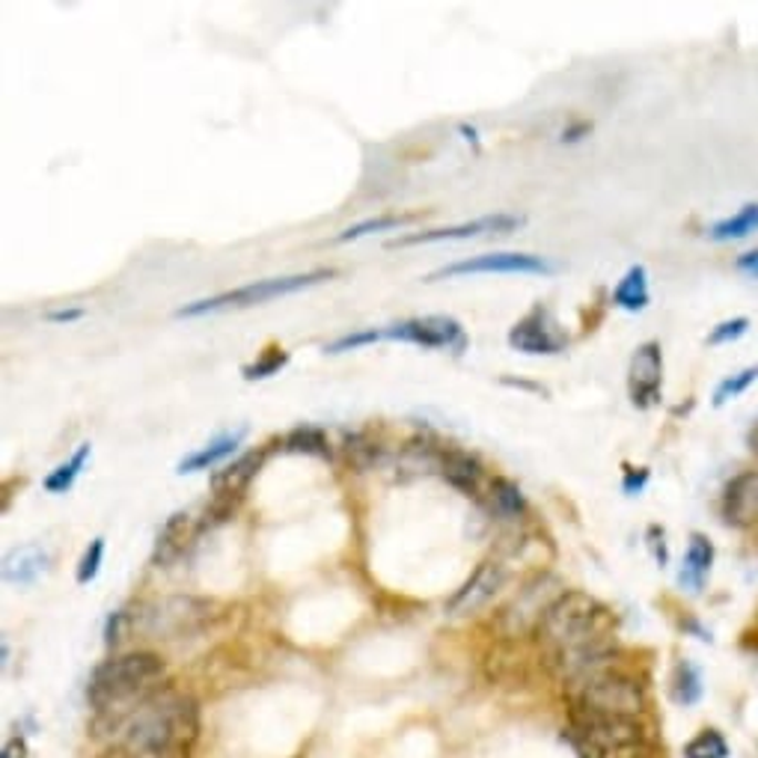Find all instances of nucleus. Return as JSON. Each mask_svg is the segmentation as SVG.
<instances>
[{"label": "nucleus", "mask_w": 758, "mask_h": 758, "mask_svg": "<svg viewBox=\"0 0 758 758\" xmlns=\"http://www.w3.org/2000/svg\"><path fill=\"white\" fill-rule=\"evenodd\" d=\"M102 735L114 740L116 752L125 756H185L197 740L199 712L197 702L176 690L152 693L149 699L111 717H98Z\"/></svg>", "instance_id": "obj_1"}, {"label": "nucleus", "mask_w": 758, "mask_h": 758, "mask_svg": "<svg viewBox=\"0 0 758 758\" xmlns=\"http://www.w3.org/2000/svg\"><path fill=\"white\" fill-rule=\"evenodd\" d=\"M167 666L158 654L128 652L107 657L98 664L86 684V702L93 705L98 717L123 714L137 702L149 699L152 693L162 690V678Z\"/></svg>", "instance_id": "obj_2"}, {"label": "nucleus", "mask_w": 758, "mask_h": 758, "mask_svg": "<svg viewBox=\"0 0 758 758\" xmlns=\"http://www.w3.org/2000/svg\"><path fill=\"white\" fill-rule=\"evenodd\" d=\"M604 634H610V616H606L604 606L586 592H565L562 598H557V604L550 606L548 616L541 619L539 631H536L539 643L553 657Z\"/></svg>", "instance_id": "obj_3"}, {"label": "nucleus", "mask_w": 758, "mask_h": 758, "mask_svg": "<svg viewBox=\"0 0 758 758\" xmlns=\"http://www.w3.org/2000/svg\"><path fill=\"white\" fill-rule=\"evenodd\" d=\"M333 277H336L333 268H313V271H303V274L266 277V280H257V283L238 285V289H229V292H220V294H211V298H199V301L185 303V307L176 310V319H197V315L227 313V310H245V307L268 303V301H274V298H283V294L303 292V289L324 283V280H333Z\"/></svg>", "instance_id": "obj_4"}, {"label": "nucleus", "mask_w": 758, "mask_h": 758, "mask_svg": "<svg viewBox=\"0 0 758 758\" xmlns=\"http://www.w3.org/2000/svg\"><path fill=\"white\" fill-rule=\"evenodd\" d=\"M571 699H574V712L619 717V720H636L645 708L643 684L634 682L631 675L619 673L616 666L574 684Z\"/></svg>", "instance_id": "obj_5"}, {"label": "nucleus", "mask_w": 758, "mask_h": 758, "mask_svg": "<svg viewBox=\"0 0 758 758\" xmlns=\"http://www.w3.org/2000/svg\"><path fill=\"white\" fill-rule=\"evenodd\" d=\"M215 616V604L194 595H170L162 601L141 606V613H132L134 631L152 636V640H185L199 634Z\"/></svg>", "instance_id": "obj_6"}, {"label": "nucleus", "mask_w": 758, "mask_h": 758, "mask_svg": "<svg viewBox=\"0 0 758 758\" xmlns=\"http://www.w3.org/2000/svg\"><path fill=\"white\" fill-rule=\"evenodd\" d=\"M565 595V589L557 578L550 574H539L536 580H530L527 586L515 595V601L506 610H502V627L506 634L521 636L530 634V631H539L541 619L548 616V610L557 604V598Z\"/></svg>", "instance_id": "obj_7"}, {"label": "nucleus", "mask_w": 758, "mask_h": 758, "mask_svg": "<svg viewBox=\"0 0 758 758\" xmlns=\"http://www.w3.org/2000/svg\"><path fill=\"white\" fill-rule=\"evenodd\" d=\"M387 340L411 342L419 349H446L453 354H461L467 349V333L458 319L453 315H417V319H405V322L387 324L384 328Z\"/></svg>", "instance_id": "obj_8"}, {"label": "nucleus", "mask_w": 758, "mask_h": 758, "mask_svg": "<svg viewBox=\"0 0 758 758\" xmlns=\"http://www.w3.org/2000/svg\"><path fill=\"white\" fill-rule=\"evenodd\" d=\"M557 266L544 257H536V253H512V250H502V253H482V257L461 259V262H453V266H444L440 271L426 277V283H437V280H453V277H467V274H553Z\"/></svg>", "instance_id": "obj_9"}, {"label": "nucleus", "mask_w": 758, "mask_h": 758, "mask_svg": "<svg viewBox=\"0 0 758 758\" xmlns=\"http://www.w3.org/2000/svg\"><path fill=\"white\" fill-rule=\"evenodd\" d=\"M509 345L521 354H560L569 345V333L548 307L536 303L509 331Z\"/></svg>", "instance_id": "obj_10"}, {"label": "nucleus", "mask_w": 758, "mask_h": 758, "mask_svg": "<svg viewBox=\"0 0 758 758\" xmlns=\"http://www.w3.org/2000/svg\"><path fill=\"white\" fill-rule=\"evenodd\" d=\"M523 224V218L518 215H506V211H497V215H485V218L465 220V224H455V227H440V229H426V232H411V236L393 238L390 241V250L396 247H411V245H437V241H467V238L479 236H500V232H512Z\"/></svg>", "instance_id": "obj_11"}, {"label": "nucleus", "mask_w": 758, "mask_h": 758, "mask_svg": "<svg viewBox=\"0 0 758 758\" xmlns=\"http://www.w3.org/2000/svg\"><path fill=\"white\" fill-rule=\"evenodd\" d=\"M661 387H664V351L657 342H643L627 366V396L634 402V408L648 411L661 402Z\"/></svg>", "instance_id": "obj_12"}, {"label": "nucleus", "mask_w": 758, "mask_h": 758, "mask_svg": "<svg viewBox=\"0 0 758 758\" xmlns=\"http://www.w3.org/2000/svg\"><path fill=\"white\" fill-rule=\"evenodd\" d=\"M571 726L574 735L583 738L598 752H610V749L634 747L643 744V729L636 720H619V717H595V714L571 712Z\"/></svg>", "instance_id": "obj_13"}, {"label": "nucleus", "mask_w": 758, "mask_h": 758, "mask_svg": "<svg viewBox=\"0 0 758 758\" xmlns=\"http://www.w3.org/2000/svg\"><path fill=\"white\" fill-rule=\"evenodd\" d=\"M502 580H506V571H502L500 562H482V565L470 574V580H467L465 586L449 598V604H446L449 616H470L476 610H482V606L500 592Z\"/></svg>", "instance_id": "obj_14"}, {"label": "nucleus", "mask_w": 758, "mask_h": 758, "mask_svg": "<svg viewBox=\"0 0 758 758\" xmlns=\"http://www.w3.org/2000/svg\"><path fill=\"white\" fill-rule=\"evenodd\" d=\"M197 536L199 527L190 518V512H173L164 521L162 530H158V539H155V548H152V565H158V569L173 565L190 548V541L197 539Z\"/></svg>", "instance_id": "obj_15"}, {"label": "nucleus", "mask_w": 758, "mask_h": 758, "mask_svg": "<svg viewBox=\"0 0 758 758\" xmlns=\"http://www.w3.org/2000/svg\"><path fill=\"white\" fill-rule=\"evenodd\" d=\"M723 518L731 527L758 523V470L738 474L723 494Z\"/></svg>", "instance_id": "obj_16"}, {"label": "nucleus", "mask_w": 758, "mask_h": 758, "mask_svg": "<svg viewBox=\"0 0 758 758\" xmlns=\"http://www.w3.org/2000/svg\"><path fill=\"white\" fill-rule=\"evenodd\" d=\"M266 455L268 449H250V453L238 455L232 465L218 470V474L211 476V491H215V497L229 502L241 500V494H245L247 488H250V482L257 479L259 467L266 461Z\"/></svg>", "instance_id": "obj_17"}, {"label": "nucleus", "mask_w": 758, "mask_h": 758, "mask_svg": "<svg viewBox=\"0 0 758 758\" xmlns=\"http://www.w3.org/2000/svg\"><path fill=\"white\" fill-rule=\"evenodd\" d=\"M245 437H247V426L220 432L218 437H211L209 444L199 446L197 453H190L188 458H181L179 467H176V474H181V476L199 474V470H211V467L224 465L227 458H232V455L238 453V446H241Z\"/></svg>", "instance_id": "obj_18"}, {"label": "nucleus", "mask_w": 758, "mask_h": 758, "mask_svg": "<svg viewBox=\"0 0 758 758\" xmlns=\"http://www.w3.org/2000/svg\"><path fill=\"white\" fill-rule=\"evenodd\" d=\"M440 476L453 485L455 491H461L465 497H479L485 482V467L479 465V458L465 449H453L444 446V461H440Z\"/></svg>", "instance_id": "obj_19"}, {"label": "nucleus", "mask_w": 758, "mask_h": 758, "mask_svg": "<svg viewBox=\"0 0 758 758\" xmlns=\"http://www.w3.org/2000/svg\"><path fill=\"white\" fill-rule=\"evenodd\" d=\"M51 553L42 544H24L7 553L3 560V580L12 586H30L48 571Z\"/></svg>", "instance_id": "obj_20"}, {"label": "nucleus", "mask_w": 758, "mask_h": 758, "mask_svg": "<svg viewBox=\"0 0 758 758\" xmlns=\"http://www.w3.org/2000/svg\"><path fill=\"white\" fill-rule=\"evenodd\" d=\"M714 565V544L708 536L702 532H693L690 541H687V553H684L682 571H678V583L690 592H702L705 580L712 574Z\"/></svg>", "instance_id": "obj_21"}, {"label": "nucleus", "mask_w": 758, "mask_h": 758, "mask_svg": "<svg viewBox=\"0 0 758 758\" xmlns=\"http://www.w3.org/2000/svg\"><path fill=\"white\" fill-rule=\"evenodd\" d=\"M652 301V292H648V271L643 266H631L625 271V277L619 280V285L613 289V303L625 313H643L645 307Z\"/></svg>", "instance_id": "obj_22"}, {"label": "nucleus", "mask_w": 758, "mask_h": 758, "mask_svg": "<svg viewBox=\"0 0 758 758\" xmlns=\"http://www.w3.org/2000/svg\"><path fill=\"white\" fill-rule=\"evenodd\" d=\"M488 502H491L494 515H500L506 521H518L527 515V497L518 488V482L506 479V476H494L488 482Z\"/></svg>", "instance_id": "obj_23"}, {"label": "nucleus", "mask_w": 758, "mask_h": 758, "mask_svg": "<svg viewBox=\"0 0 758 758\" xmlns=\"http://www.w3.org/2000/svg\"><path fill=\"white\" fill-rule=\"evenodd\" d=\"M283 449L292 455H310V458H322V461H331V440L324 435V428L310 426H294L289 435L283 437Z\"/></svg>", "instance_id": "obj_24"}, {"label": "nucleus", "mask_w": 758, "mask_h": 758, "mask_svg": "<svg viewBox=\"0 0 758 758\" xmlns=\"http://www.w3.org/2000/svg\"><path fill=\"white\" fill-rule=\"evenodd\" d=\"M90 455H93V446L90 444H81L75 449V453L69 455L66 461L63 465H58L51 474L45 476V491L48 494H66V491H72L75 488V482H77V476L84 474V467H86V461H90Z\"/></svg>", "instance_id": "obj_25"}, {"label": "nucleus", "mask_w": 758, "mask_h": 758, "mask_svg": "<svg viewBox=\"0 0 758 758\" xmlns=\"http://www.w3.org/2000/svg\"><path fill=\"white\" fill-rule=\"evenodd\" d=\"M752 232H758V203H747L731 218L717 220L708 229V238H714V241H738V238H747Z\"/></svg>", "instance_id": "obj_26"}, {"label": "nucleus", "mask_w": 758, "mask_h": 758, "mask_svg": "<svg viewBox=\"0 0 758 758\" xmlns=\"http://www.w3.org/2000/svg\"><path fill=\"white\" fill-rule=\"evenodd\" d=\"M417 218L419 215H378V218L361 220V224H354V227L342 229L340 236L333 238V241H336V245H349V241L366 238V236H372V232H387V229L405 227V224H411V220H417Z\"/></svg>", "instance_id": "obj_27"}, {"label": "nucleus", "mask_w": 758, "mask_h": 758, "mask_svg": "<svg viewBox=\"0 0 758 758\" xmlns=\"http://www.w3.org/2000/svg\"><path fill=\"white\" fill-rule=\"evenodd\" d=\"M289 361H292V357H289V351L280 349V345H268V349L259 354L257 361L241 366V378L266 381V378H271V375H280V372L289 366Z\"/></svg>", "instance_id": "obj_28"}, {"label": "nucleus", "mask_w": 758, "mask_h": 758, "mask_svg": "<svg viewBox=\"0 0 758 758\" xmlns=\"http://www.w3.org/2000/svg\"><path fill=\"white\" fill-rule=\"evenodd\" d=\"M673 696L675 702H682V705H696V702L702 699V675L699 669L693 664H687V661H682V664L675 666Z\"/></svg>", "instance_id": "obj_29"}, {"label": "nucleus", "mask_w": 758, "mask_h": 758, "mask_svg": "<svg viewBox=\"0 0 758 758\" xmlns=\"http://www.w3.org/2000/svg\"><path fill=\"white\" fill-rule=\"evenodd\" d=\"M684 758H729V744L717 729H705L684 747Z\"/></svg>", "instance_id": "obj_30"}, {"label": "nucleus", "mask_w": 758, "mask_h": 758, "mask_svg": "<svg viewBox=\"0 0 758 758\" xmlns=\"http://www.w3.org/2000/svg\"><path fill=\"white\" fill-rule=\"evenodd\" d=\"M102 562H105V539H102V536H95V539L86 544L81 562H77V571H75L77 583H81V586L93 583V580L98 578V571H102Z\"/></svg>", "instance_id": "obj_31"}, {"label": "nucleus", "mask_w": 758, "mask_h": 758, "mask_svg": "<svg viewBox=\"0 0 758 758\" xmlns=\"http://www.w3.org/2000/svg\"><path fill=\"white\" fill-rule=\"evenodd\" d=\"M756 381H758V366H747V370L735 372V375H729L726 381H720V387H717V393H714V405L720 408V405H726L729 398H738L740 393H747Z\"/></svg>", "instance_id": "obj_32"}, {"label": "nucleus", "mask_w": 758, "mask_h": 758, "mask_svg": "<svg viewBox=\"0 0 758 758\" xmlns=\"http://www.w3.org/2000/svg\"><path fill=\"white\" fill-rule=\"evenodd\" d=\"M381 340H387V336H384V328H363V331L342 333L340 340L328 342V345H324V354H342V351L363 349V345H372V342Z\"/></svg>", "instance_id": "obj_33"}, {"label": "nucleus", "mask_w": 758, "mask_h": 758, "mask_svg": "<svg viewBox=\"0 0 758 758\" xmlns=\"http://www.w3.org/2000/svg\"><path fill=\"white\" fill-rule=\"evenodd\" d=\"M345 453L357 467H372L378 461V444H372L363 435H345Z\"/></svg>", "instance_id": "obj_34"}, {"label": "nucleus", "mask_w": 758, "mask_h": 758, "mask_svg": "<svg viewBox=\"0 0 758 758\" xmlns=\"http://www.w3.org/2000/svg\"><path fill=\"white\" fill-rule=\"evenodd\" d=\"M134 631V619L128 610H116V613H111L107 616V625H105V645L107 648H116V645L123 643L125 636L132 634Z\"/></svg>", "instance_id": "obj_35"}, {"label": "nucleus", "mask_w": 758, "mask_h": 758, "mask_svg": "<svg viewBox=\"0 0 758 758\" xmlns=\"http://www.w3.org/2000/svg\"><path fill=\"white\" fill-rule=\"evenodd\" d=\"M749 328V319H744V315H735V319H726V322H720L717 328H714L712 333H708V345H723V342H735L740 340L744 333H747Z\"/></svg>", "instance_id": "obj_36"}, {"label": "nucleus", "mask_w": 758, "mask_h": 758, "mask_svg": "<svg viewBox=\"0 0 758 758\" xmlns=\"http://www.w3.org/2000/svg\"><path fill=\"white\" fill-rule=\"evenodd\" d=\"M645 485H648V470H645V467H625V476H622V491H625L627 497L643 494Z\"/></svg>", "instance_id": "obj_37"}, {"label": "nucleus", "mask_w": 758, "mask_h": 758, "mask_svg": "<svg viewBox=\"0 0 758 758\" xmlns=\"http://www.w3.org/2000/svg\"><path fill=\"white\" fill-rule=\"evenodd\" d=\"M648 548H652L657 565L664 569L666 562H669V550H666V539H664V530H661V527H648Z\"/></svg>", "instance_id": "obj_38"}, {"label": "nucleus", "mask_w": 758, "mask_h": 758, "mask_svg": "<svg viewBox=\"0 0 758 758\" xmlns=\"http://www.w3.org/2000/svg\"><path fill=\"white\" fill-rule=\"evenodd\" d=\"M45 319H48V322H54V324H72V322H77V319H84V310H81V307H63V310H48Z\"/></svg>", "instance_id": "obj_39"}, {"label": "nucleus", "mask_w": 758, "mask_h": 758, "mask_svg": "<svg viewBox=\"0 0 758 758\" xmlns=\"http://www.w3.org/2000/svg\"><path fill=\"white\" fill-rule=\"evenodd\" d=\"M592 134V123H586V120H580V123H571L565 132H562V143H578L583 141V137H589Z\"/></svg>", "instance_id": "obj_40"}, {"label": "nucleus", "mask_w": 758, "mask_h": 758, "mask_svg": "<svg viewBox=\"0 0 758 758\" xmlns=\"http://www.w3.org/2000/svg\"><path fill=\"white\" fill-rule=\"evenodd\" d=\"M0 758H30L28 740H24V738H12V740H7V747H3V752H0Z\"/></svg>", "instance_id": "obj_41"}, {"label": "nucleus", "mask_w": 758, "mask_h": 758, "mask_svg": "<svg viewBox=\"0 0 758 758\" xmlns=\"http://www.w3.org/2000/svg\"><path fill=\"white\" fill-rule=\"evenodd\" d=\"M735 266H738L740 271H747V274L758 277V250H749V253L738 257V262H735Z\"/></svg>", "instance_id": "obj_42"}, {"label": "nucleus", "mask_w": 758, "mask_h": 758, "mask_svg": "<svg viewBox=\"0 0 758 758\" xmlns=\"http://www.w3.org/2000/svg\"><path fill=\"white\" fill-rule=\"evenodd\" d=\"M461 134H465L467 141L474 143V146H479V132H476L474 125H467V123H461Z\"/></svg>", "instance_id": "obj_43"}, {"label": "nucleus", "mask_w": 758, "mask_h": 758, "mask_svg": "<svg viewBox=\"0 0 758 758\" xmlns=\"http://www.w3.org/2000/svg\"><path fill=\"white\" fill-rule=\"evenodd\" d=\"M114 758H149V756H125V752H116ZM167 758H179V756H167Z\"/></svg>", "instance_id": "obj_44"}]
</instances>
